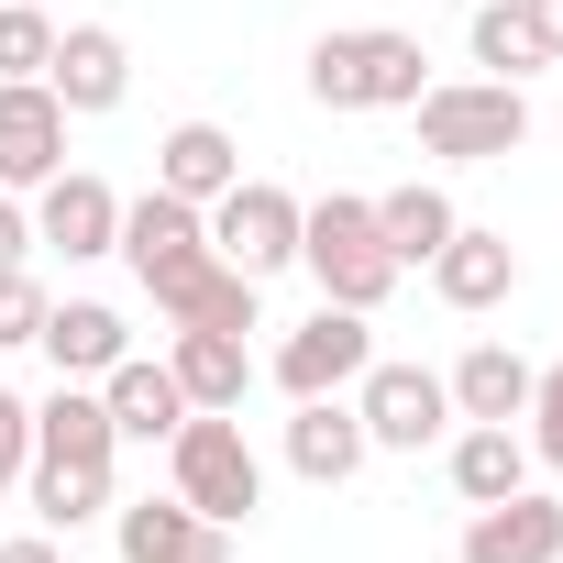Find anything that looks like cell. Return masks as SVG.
<instances>
[{"label": "cell", "instance_id": "obj_29", "mask_svg": "<svg viewBox=\"0 0 563 563\" xmlns=\"http://www.w3.org/2000/svg\"><path fill=\"white\" fill-rule=\"evenodd\" d=\"M0 563H67V541L56 530H23V541H0Z\"/></svg>", "mask_w": 563, "mask_h": 563}, {"label": "cell", "instance_id": "obj_11", "mask_svg": "<svg viewBox=\"0 0 563 563\" xmlns=\"http://www.w3.org/2000/svg\"><path fill=\"white\" fill-rule=\"evenodd\" d=\"M111 541H122V563H232V530H221V519H199L177 486H166V497L111 508Z\"/></svg>", "mask_w": 563, "mask_h": 563}, {"label": "cell", "instance_id": "obj_20", "mask_svg": "<svg viewBox=\"0 0 563 563\" xmlns=\"http://www.w3.org/2000/svg\"><path fill=\"white\" fill-rule=\"evenodd\" d=\"M166 376L188 387V409H243L254 354H243V332H177V343H166Z\"/></svg>", "mask_w": 563, "mask_h": 563}, {"label": "cell", "instance_id": "obj_3", "mask_svg": "<svg viewBox=\"0 0 563 563\" xmlns=\"http://www.w3.org/2000/svg\"><path fill=\"white\" fill-rule=\"evenodd\" d=\"M166 475H177V497H188L199 519H221V530H243V519L265 508V464H254V442H243V409H188V420L166 431Z\"/></svg>", "mask_w": 563, "mask_h": 563}, {"label": "cell", "instance_id": "obj_8", "mask_svg": "<svg viewBox=\"0 0 563 563\" xmlns=\"http://www.w3.org/2000/svg\"><path fill=\"white\" fill-rule=\"evenodd\" d=\"M365 365H376V310H332V299L276 343V387L288 398H354Z\"/></svg>", "mask_w": 563, "mask_h": 563}, {"label": "cell", "instance_id": "obj_26", "mask_svg": "<svg viewBox=\"0 0 563 563\" xmlns=\"http://www.w3.org/2000/svg\"><path fill=\"white\" fill-rule=\"evenodd\" d=\"M45 310H56V299L34 288V276H23V265H12V276H0V354H12V343H34V332H45Z\"/></svg>", "mask_w": 563, "mask_h": 563}, {"label": "cell", "instance_id": "obj_18", "mask_svg": "<svg viewBox=\"0 0 563 563\" xmlns=\"http://www.w3.org/2000/svg\"><path fill=\"white\" fill-rule=\"evenodd\" d=\"M232 177H243V144H232L221 122H177V133L155 144V188H166V199H199V210H210Z\"/></svg>", "mask_w": 563, "mask_h": 563}, {"label": "cell", "instance_id": "obj_1", "mask_svg": "<svg viewBox=\"0 0 563 563\" xmlns=\"http://www.w3.org/2000/svg\"><path fill=\"white\" fill-rule=\"evenodd\" d=\"M111 453H122V431H111L100 387L56 376V398H34V464H23L34 519H45V530H89V519L111 508Z\"/></svg>", "mask_w": 563, "mask_h": 563}, {"label": "cell", "instance_id": "obj_10", "mask_svg": "<svg viewBox=\"0 0 563 563\" xmlns=\"http://www.w3.org/2000/svg\"><path fill=\"white\" fill-rule=\"evenodd\" d=\"M34 243H56L67 265L111 254V243H122V199H111V177H89V166H56V177L34 188Z\"/></svg>", "mask_w": 563, "mask_h": 563}, {"label": "cell", "instance_id": "obj_15", "mask_svg": "<svg viewBox=\"0 0 563 563\" xmlns=\"http://www.w3.org/2000/svg\"><path fill=\"white\" fill-rule=\"evenodd\" d=\"M299 420H288V464L310 475V486H354L365 475V420H354V398H288Z\"/></svg>", "mask_w": 563, "mask_h": 563}, {"label": "cell", "instance_id": "obj_21", "mask_svg": "<svg viewBox=\"0 0 563 563\" xmlns=\"http://www.w3.org/2000/svg\"><path fill=\"white\" fill-rule=\"evenodd\" d=\"M442 387H453V420H519V409H530V354L464 343V365H453Z\"/></svg>", "mask_w": 563, "mask_h": 563}, {"label": "cell", "instance_id": "obj_9", "mask_svg": "<svg viewBox=\"0 0 563 563\" xmlns=\"http://www.w3.org/2000/svg\"><path fill=\"white\" fill-rule=\"evenodd\" d=\"M67 166V100L45 78H0V188H45Z\"/></svg>", "mask_w": 563, "mask_h": 563}, {"label": "cell", "instance_id": "obj_7", "mask_svg": "<svg viewBox=\"0 0 563 563\" xmlns=\"http://www.w3.org/2000/svg\"><path fill=\"white\" fill-rule=\"evenodd\" d=\"M354 420H365V442L376 453H431L442 431H453V387L431 376V365H365L354 376Z\"/></svg>", "mask_w": 563, "mask_h": 563}, {"label": "cell", "instance_id": "obj_4", "mask_svg": "<svg viewBox=\"0 0 563 563\" xmlns=\"http://www.w3.org/2000/svg\"><path fill=\"white\" fill-rule=\"evenodd\" d=\"M420 67H431L420 34H387V23L321 34V45H310V100H321V111H409V100L431 89Z\"/></svg>", "mask_w": 563, "mask_h": 563}, {"label": "cell", "instance_id": "obj_2", "mask_svg": "<svg viewBox=\"0 0 563 563\" xmlns=\"http://www.w3.org/2000/svg\"><path fill=\"white\" fill-rule=\"evenodd\" d=\"M299 265L321 276L332 310H387V288L409 276V265L387 254V232H376V199H354V188L299 199Z\"/></svg>", "mask_w": 563, "mask_h": 563}, {"label": "cell", "instance_id": "obj_30", "mask_svg": "<svg viewBox=\"0 0 563 563\" xmlns=\"http://www.w3.org/2000/svg\"><path fill=\"white\" fill-rule=\"evenodd\" d=\"M541 12V45H552V67H563V0H530Z\"/></svg>", "mask_w": 563, "mask_h": 563}, {"label": "cell", "instance_id": "obj_19", "mask_svg": "<svg viewBox=\"0 0 563 563\" xmlns=\"http://www.w3.org/2000/svg\"><path fill=\"white\" fill-rule=\"evenodd\" d=\"M519 486H530V442H519V420H464V431H453V497L486 508V497H519Z\"/></svg>", "mask_w": 563, "mask_h": 563}, {"label": "cell", "instance_id": "obj_27", "mask_svg": "<svg viewBox=\"0 0 563 563\" xmlns=\"http://www.w3.org/2000/svg\"><path fill=\"white\" fill-rule=\"evenodd\" d=\"M23 464H34V398H12V387H0V497L23 486Z\"/></svg>", "mask_w": 563, "mask_h": 563}, {"label": "cell", "instance_id": "obj_24", "mask_svg": "<svg viewBox=\"0 0 563 563\" xmlns=\"http://www.w3.org/2000/svg\"><path fill=\"white\" fill-rule=\"evenodd\" d=\"M56 12H45V0H0V78H45L56 67Z\"/></svg>", "mask_w": 563, "mask_h": 563}, {"label": "cell", "instance_id": "obj_22", "mask_svg": "<svg viewBox=\"0 0 563 563\" xmlns=\"http://www.w3.org/2000/svg\"><path fill=\"white\" fill-rule=\"evenodd\" d=\"M464 45H475V67H486V78H508V89L552 67V45H541V12H530V0H486V12L464 23Z\"/></svg>", "mask_w": 563, "mask_h": 563}, {"label": "cell", "instance_id": "obj_6", "mask_svg": "<svg viewBox=\"0 0 563 563\" xmlns=\"http://www.w3.org/2000/svg\"><path fill=\"white\" fill-rule=\"evenodd\" d=\"M199 221H210V254H221L232 276H254V288L299 265V199L276 188V177H232Z\"/></svg>", "mask_w": 563, "mask_h": 563}, {"label": "cell", "instance_id": "obj_28", "mask_svg": "<svg viewBox=\"0 0 563 563\" xmlns=\"http://www.w3.org/2000/svg\"><path fill=\"white\" fill-rule=\"evenodd\" d=\"M23 254H34V210H23V199H12V188H0V276H12V265H23Z\"/></svg>", "mask_w": 563, "mask_h": 563}, {"label": "cell", "instance_id": "obj_25", "mask_svg": "<svg viewBox=\"0 0 563 563\" xmlns=\"http://www.w3.org/2000/svg\"><path fill=\"white\" fill-rule=\"evenodd\" d=\"M519 420H530V431H519V442H530V464H552V475H563V365H530V409H519Z\"/></svg>", "mask_w": 563, "mask_h": 563}, {"label": "cell", "instance_id": "obj_13", "mask_svg": "<svg viewBox=\"0 0 563 563\" xmlns=\"http://www.w3.org/2000/svg\"><path fill=\"white\" fill-rule=\"evenodd\" d=\"M464 563H563V497H541V486L486 497L464 519Z\"/></svg>", "mask_w": 563, "mask_h": 563}, {"label": "cell", "instance_id": "obj_5", "mask_svg": "<svg viewBox=\"0 0 563 563\" xmlns=\"http://www.w3.org/2000/svg\"><path fill=\"white\" fill-rule=\"evenodd\" d=\"M409 111H420V155H442V166H497L530 144V100L508 78H431Z\"/></svg>", "mask_w": 563, "mask_h": 563}, {"label": "cell", "instance_id": "obj_17", "mask_svg": "<svg viewBox=\"0 0 563 563\" xmlns=\"http://www.w3.org/2000/svg\"><path fill=\"white\" fill-rule=\"evenodd\" d=\"M100 409H111V431H122V442H166V431L188 420V387H177L155 354H122V365L100 376Z\"/></svg>", "mask_w": 563, "mask_h": 563}, {"label": "cell", "instance_id": "obj_23", "mask_svg": "<svg viewBox=\"0 0 563 563\" xmlns=\"http://www.w3.org/2000/svg\"><path fill=\"white\" fill-rule=\"evenodd\" d=\"M453 221H464V210H453L431 177H409V188H387V199H376V232H387V254H398V265H431V254L453 243Z\"/></svg>", "mask_w": 563, "mask_h": 563}, {"label": "cell", "instance_id": "obj_12", "mask_svg": "<svg viewBox=\"0 0 563 563\" xmlns=\"http://www.w3.org/2000/svg\"><path fill=\"white\" fill-rule=\"evenodd\" d=\"M45 89L67 100V122H89V111H122V89H133V45H122L111 23H67V34H56V67H45Z\"/></svg>", "mask_w": 563, "mask_h": 563}, {"label": "cell", "instance_id": "obj_16", "mask_svg": "<svg viewBox=\"0 0 563 563\" xmlns=\"http://www.w3.org/2000/svg\"><path fill=\"white\" fill-rule=\"evenodd\" d=\"M45 354H56V376H78V387H100L122 354H133V332H122V310L111 299H67V310H45V332H34Z\"/></svg>", "mask_w": 563, "mask_h": 563}, {"label": "cell", "instance_id": "obj_14", "mask_svg": "<svg viewBox=\"0 0 563 563\" xmlns=\"http://www.w3.org/2000/svg\"><path fill=\"white\" fill-rule=\"evenodd\" d=\"M519 288V254H508V232H486V221H453V243L431 254V299L442 310H497Z\"/></svg>", "mask_w": 563, "mask_h": 563}]
</instances>
